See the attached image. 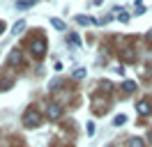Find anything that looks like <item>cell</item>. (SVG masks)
Instances as JSON below:
<instances>
[{
  "label": "cell",
  "mask_w": 152,
  "mask_h": 147,
  "mask_svg": "<svg viewBox=\"0 0 152 147\" xmlns=\"http://www.w3.org/2000/svg\"><path fill=\"white\" fill-rule=\"evenodd\" d=\"M39 122H42V115H39L35 108L26 110V115H23V124H26V127H39Z\"/></svg>",
  "instance_id": "6da1fadb"
},
{
  "label": "cell",
  "mask_w": 152,
  "mask_h": 147,
  "mask_svg": "<svg viewBox=\"0 0 152 147\" xmlns=\"http://www.w3.org/2000/svg\"><path fill=\"white\" fill-rule=\"evenodd\" d=\"M30 51L35 53V57H42V55H44V51H46V41H44L42 37L32 39V44H30Z\"/></svg>",
  "instance_id": "7a4b0ae2"
},
{
  "label": "cell",
  "mask_w": 152,
  "mask_h": 147,
  "mask_svg": "<svg viewBox=\"0 0 152 147\" xmlns=\"http://www.w3.org/2000/svg\"><path fill=\"white\" fill-rule=\"evenodd\" d=\"M60 115H62V106L51 103V106L46 108V117H48V119H60Z\"/></svg>",
  "instance_id": "3957f363"
},
{
  "label": "cell",
  "mask_w": 152,
  "mask_h": 147,
  "mask_svg": "<svg viewBox=\"0 0 152 147\" xmlns=\"http://www.w3.org/2000/svg\"><path fill=\"white\" fill-rule=\"evenodd\" d=\"M136 110H138V115H150L152 113V106H150V101L148 99H143L136 103Z\"/></svg>",
  "instance_id": "277c9868"
},
{
  "label": "cell",
  "mask_w": 152,
  "mask_h": 147,
  "mask_svg": "<svg viewBox=\"0 0 152 147\" xmlns=\"http://www.w3.org/2000/svg\"><path fill=\"white\" fill-rule=\"evenodd\" d=\"M7 62H10V64H14V67H19V64L23 62V55H21L19 51H12V53H10V57H7Z\"/></svg>",
  "instance_id": "5b68a950"
},
{
  "label": "cell",
  "mask_w": 152,
  "mask_h": 147,
  "mask_svg": "<svg viewBox=\"0 0 152 147\" xmlns=\"http://www.w3.org/2000/svg\"><path fill=\"white\" fill-rule=\"evenodd\" d=\"M39 0H16V5H19L21 9H28V7H32V5H37Z\"/></svg>",
  "instance_id": "8992f818"
},
{
  "label": "cell",
  "mask_w": 152,
  "mask_h": 147,
  "mask_svg": "<svg viewBox=\"0 0 152 147\" xmlns=\"http://www.w3.org/2000/svg\"><path fill=\"white\" fill-rule=\"evenodd\" d=\"M23 28H26V21H19V23H14L12 32H14V35H21V32H23Z\"/></svg>",
  "instance_id": "52a82bcc"
},
{
  "label": "cell",
  "mask_w": 152,
  "mask_h": 147,
  "mask_svg": "<svg viewBox=\"0 0 152 147\" xmlns=\"http://www.w3.org/2000/svg\"><path fill=\"white\" fill-rule=\"evenodd\" d=\"M86 69H83V67H76V71H74V78L76 81H81V78H86Z\"/></svg>",
  "instance_id": "ba28073f"
},
{
  "label": "cell",
  "mask_w": 152,
  "mask_h": 147,
  "mask_svg": "<svg viewBox=\"0 0 152 147\" xmlns=\"http://www.w3.org/2000/svg\"><path fill=\"white\" fill-rule=\"evenodd\" d=\"M127 147H145V143H143L141 138H132V140H129V145Z\"/></svg>",
  "instance_id": "9c48e42d"
},
{
  "label": "cell",
  "mask_w": 152,
  "mask_h": 147,
  "mask_svg": "<svg viewBox=\"0 0 152 147\" xmlns=\"http://www.w3.org/2000/svg\"><path fill=\"white\" fill-rule=\"evenodd\" d=\"M76 21H78L81 25H90V23H95V21H92L90 16H76Z\"/></svg>",
  "instance_id": "30bf717a"
},
{
  "label": "cell",
  "mask_w": 152,
  "mask_h": 147,
  "mask_svg": "<svg viewBox=\"0 0 152 147\" xmlns=\"http://www.w3.org/2000/svg\"><path fill=\"white\" fill-rule=\"evenodd\" d=\"M51 25H53V28H58V30H65V23H62V21H60V18H51Z\"/></svg>",
  "instance_id": "8fae6325"
},
{
  "label": "cell",
  "mask_w": 152,
  "mask_h": 147,
  "mask_svg": "<svg viewBox=\"0 0 152 147\" xmlns=\"http://www.w3.org/2000/svg\"><path fill=\"white\" fill-rule=\"evenodd\" d=\"M115 14H118V21H122V23H127V21H129V14H127V12H120V9H118Z\"/></svg>",
  "instance_id": "7c38bea8"
},
{
  "label": "cell",
  "mask_w": 152,
  "mask_h": 147,
  "mask_svg": "<svg viewBox=\"0 0 152 147\" xmlns=\"http://www.w3.org/2000/svg\"><path fill=\"white\" fill-rule=\"evenodd\" d=\"M122 87H124V92H134V90H136V83H134V81H127Z\"/></svg>",
  "instance_id": "4fadbf2b"
},
{
  "label": "cell",
  "mask_w": 152,
  "mask_h": 147,
  "mask_svg": "<svg viewBox=\"0 0 152 147\" xmlns=\"http://www.w3.org/2000/svg\"><path fill=\"white\" fill-rule=\"evenodd\" d=\"M124 122H127V117H124V115H118V117L113 119V124H115V127H122Z\"/></svg>",
  "instance_id": "5bb4252c"
},
{
  "label": "cell",
  "mask_w": 152,
  "mask_h": 147,
  "mask_svg": "<svg viewBox=\"0 0 152 147\" xmlns=\"http://www.w3.org/2000/svg\"><path fill=\"white\" fill-rule=\"evenodd\" d=\"M69 41H72L74 46H81V39H78L76 35H69Z\"/></svg>",
  "instance_id": "9a60e30c"
},
{
  "label": "cell",
  "mask_w": 152,
  "mask_h": 147,
  "mask_svg": "<svg viewBox=\"0 0 152 147\" xmlns=\"http://www.w3.org/2000/svg\"><path fill=\"white\" fill-rule=\"evenodd\" d=\"M95 133V122H88V136H92Z\"/></svg>",
  "instance_id": "2e32d148"
},
{
  "label": "cell",
  "mask_w": 152,
  "mask_h": 147,
  "mask_svg": "<svg viewBox=\"0 0 152 147\" xmlns=\"http://www.w3.org/2000/svg\"><path fill=\"white\" fill-rule=\"evenodd\" d=\"M2 30H5V23H2V21H0V35H2Z\"/></svg>",
  "instance_id": "e0dca14e"
},
{
  "label": "cell",
  "mask_w": 152,
  "mask_h": 147,
  "mask_svg": "<svg viewBox=\"0 0 152 147\" xmlns=\"http://www.w3.org/2000/svg\"><path fill=\"white\" fill-rule=\"evenodd\" d=\"M102 2H104V0H95V5H102Z\"/></svg>",
  "instance_id": "ac0fdd59"
},
{
  "label": "cell",
  "mask_w": 152,
  "mask_h": 147,
  "mask_svg": "<svg viewBox=\"0 0 152 147\" xmlns=\"http://www.w3.org/2000/svg\"><path fill=\"white\" fill-rule=\"evenodd\" d=\"M148 138H150V140H152V131H150V136H148Z\"/></svg>",
  "instance_id": "d6986e66"
}]
</instances>
